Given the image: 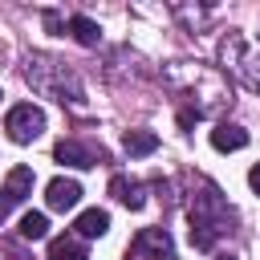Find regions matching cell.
Instances as JSON below:
<instances>
[{"label": "cell", "instance_id": "6da1fadb", "mask_svg": "<svg viewBox=\"0 0 260 260\" xmlns=\"http://www.w3.org/2000/svg\"><path fill=\"white\" fill-rule=\"evenodd\" d=\"M24 81H28L32 93H41V98H53V102H61V106L85 110V85H81V77H77L65 61H57V57H49V53H28V57H24Z\"/></svg>", "mask_w": 260, "mask_h": 260}, {"label": "cell", "instance_id": "7a4b0ae2", "mask_svg": "<svg viewBox=\"0 0 260 260\" xmlns=\"http://www.w3.org/2000/svg\"><path fill=\"white\" fill-rule=\"evenodd\" d=\"M195 187H199V191H191V203H187V215H191V244H195L199 252H207V248L228 232L232 207H228V199L219 195V187H215L211 179L195 175Z\"/></svg>", "mask_w": 260, "mask_h": 260}, {"label": "cell", "instance_id": "3957f363", "mask_svg": "<svg viewBox=\"0 0 260 260\" xmlns=\"http://www.w3.org/2000/svg\"><path fill=\"white\" fill-rule=\"evenodd\" d=\"M219 65L223 73H232L248 93H260V53L240 37V32H228L219 41Z\"/></svg>", "mask_w": 260, "mask_h": 260}, {"label": "cell", "instance_id": "277c9868", "mask_svg": "<svg viewBox=\"0 0 260 260\" xmlns=\"http://www.w3.org/2000/svg\"><path fill=\"white\" fill-rule=\"evenodd\" d=\"M4 130H8V138H12L16 146H28V142L41 138V130H45V110L32 106V102H16V106L4 114Z\"/></svg>", "mask_w": 260, "mask_h": 260}, {"label": "cell", "instance_id": "5b68a950", "mask_svg": "<svg viewBox=\"0 0 260 260\" xmlns=\"http://www.w3.org/2000/svg\"><path fill=\"white\" fill-rule=\"evenodd\" d=\"M126 260H175V240L167 228H142L130 248H126Z\"/></svg>", "mask_w": 260, "mask_h": 260}, {"label": "cell", "instance_id": "8992f818", "mask_svg": "<svg viewBox=\"0 0 260 260\" xmlns=\"http://www.w3.org/2000/svg\"><path fill=\"white\" fill-rule=\"evenodd\" d=\"M32 195V167H12L8 171V179H4V187H0V223L8 219V211L16 207V203H24Z\"/></svg>", "mask_w": 260, "mask_h": 260}, {"label": "cell", "instance_id": "52a82bcc", "mask_svg": "<svg viewBox=\"0 0 260 260\" xmlns=\"http://www.w3.org/2000/svg\"><path fill=\"white\" fill-rule=\"evenodd\" d=\"M53 158H57V162H65V167L89 171V167H98L102 150H93V146H85V142H77V138H61V142L53 146Z\"/></svg>", "mask_w": 260, "mask_h": 260}, {"label": "cell", "instance_id": "ba28073f", "mask_svg": "<svg viewBox=\"0 0 260 260\" xmlns=\"http://www.w3.org/2000/svg\"><path fill=\"white\" fill-rule=\"evenodd\" d=\"M45 203H49V211H73V207L81 203V183L57 175V179L45 187Z\"/></svg>", "mask_w": 260, "mask_h": 260}, {"label": "cell", "instance_id": "9c48e42d", "mask_svg": "<svg viewBox=\"0 0 260 260\" xmlns=\"http://www.w3.org/2000/svg\"><path fill=\"white\" fill-rule=\"evenodd\" d=\"M110 195H114L122 207H130V211H142V207H146V187H142L138 179H130V175H114V179H110Z\"/></svg>", "mask_w": 260, "mask_h": 260}, {"label": "cell", "instance_id": "30bf717a", "mask_svg": "<svg viewBox=\"0 0 260 260\" xmlns=\"http://www.w3.org/2000/svg\"><path fill=\"white\" fill-rule=\"evenodd\" d=\"M73 232H77L81 240H98V236L110 232V215H106L102 207H89V211H81V215L73 219Z\"/></svg>", "mask_w": 260, "mask_h": 260}, {"label": "cell", "instance_id": "8fae6325", "mask_svg": "<svg viewBox=\"0 0 260 260\" xmlns=\"http://www.w3.org/2000/svg\"><path fill=\"white\" fill-rule=\"evenodd\" d=\"M211 146L215 150H244L248 146V130L244 126H232V122H219L211 130Z\"/></svg>", "mask_w": 260, "mask_h": 260}, {"label": "cell", "instance_id": "7c38bea8", "mask_svg": "<svg viewBox=\"0 0 260 260\" xmlns=\"http://www.w3.org/2000/svg\"><path fill=\"white\" fill-rule=\"evenodd\" d=\"M69 37H73L77 45L93 49V45L102 41V28H98V20H89V16H81V12H73V16H69Z\"/></svg>", "mask_w": 260, "mask_h": 260}, {"label": "cell", "instance_id": "4fadbf2b", "mask_svg": "<svg viewBox=\"0 0 260 260\" xmlns=\"http://www.w3.org/2000/svg\"><path fill=\"white\" fill-rule=\"evenodd\" d=\"M122 146H126V154H130V158H146V154H154V150H158V134H150V130H126Z\"/></svg>", "mask_w": 260, "mask_h": 260}, {"label": "cell", "instance_id": "5bb4252c", "mask_svg": "<svg viewBox=\"0 0 260 260\" xmlns=\"http://www.w3.org/2000/svg\"><path fill=\"white\" fill-rule=\"evenodd\" d=\"M45 260H89V252L81 248V240L57 236V240H49V256H45Z\"/></svg>", "mask_w": 260, "mask_h": 260}, {"label": "cell", "instance_id": "9a60e30c", "mask_svg": "<svg viewBox=\"0 0 260 260\" xmlns=\"http://www.w3.org/2000/svg\"><path fill=\"white\" fill-rule=\"evenodd\" d=\"M41 236H49V219L45 211H28L20 219V240H41Z\"/></svg>", "mask_w": 260, "mask_h": 260}, {"label": "cell", "instance_id": "2e32d148", "mask_svg": "<svg viewBox=\"0 0 260 260\" xmlns=\"http://www.w3.org/2000/svg\"><path fill=\"white\" fill-rule=\"evenodd\" d=\"M45 28H49L53 37H65V28H69V20H65L61 12H53V8H49V12H45Z\"/></svg>", "mask_w": 260, "mask_h": 260}, {"label": "cell", "instance_id": "e0dca14e", "mask_svg": "<svg viewBox=\"0 0 260 260\" xmlns=\"http://www.w3.org/2000/svg\"><path fill=\"white\" fill-rule=\"evenodd\" d=\"M248 183H252V191H256V195H260V162H256V167H252V171H248Z\"/></svg>", "mask_w": 260, "mask_h": 260}, {"label": "cell", "instance_id": "ac0fdd59", "mask_svg": "<svg viewBox=\"0 0 260 260\" xmlns=\"http://www.w3.org/2000/svg\"><path fill=\"white\" fill-rule=\"evenodd\" d=\"M219 260H236V256H228V252H223V256H219Z\"/></svg>", "mask_w": 260, "mask_h": 260}, {"label": "cell", "instance_id": "d6986e66", "mask_svg": "<svg viewBox=\"0 0 260 260\" xmlns=\"http://www.w3.org/2000/svg\"><path fill=\"white\" fill-rule=\"evenodd\" d=\"M0 98H4V93H0Z\"/></svg>", "mask_w": 260, "mask_h": 260}]
</instances>
